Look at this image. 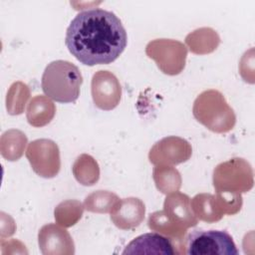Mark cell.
<instances>
[{"instance_id":"6da1fadb","label":"cell","mask_w":255,"mask_h":255,"mask_svg":"<svg viewBox=\"0 0 255 255\" xmlns=\"http://www.w3.org/2000/svg\"><path fill=\"white\" fill-rule=\"evenodd\" d=\"M65 44L84 65H108L125 51L128 35L115 13L95 8L75 16L67 28Z\"/></svg>"},{"instance_id":"7a4b0ae2","label":"cell","mask_w":255,"mask_h":255,"mask_svg":"<svg viewBox=\"0 0 255 255\" xmlns=\"http://www.w3.org/2000/svg\"><path fill=\"white\" fill-rule=\"evenodd\" d=\"M83 77L77 66L64 60L53 61L45 68L41 86L44 94L58 103H74L80 95Z\"/></svg>"},{"instance_id":"3957f363","label":"cell","mask_w":255,"mask_h":255,"mask_svg":"<svg viewBox=\"0 0 255 255\" xmlns=\"http://www.w3.org/2000/svg\"><path fill=\"white\" fill-rule=\"evenodd\" d=\"M185 253L189 255L238 254L233 238L225 230L194 229L185 239Z\"/></svg>"},{"instance_id":"277c9868","label":"cell","mask_w":255,"mask_h":255,"mask_svg":"<svg viewBox=\"0 0 255 255\" xmlns=\"http://www.w3.org/2000/svg\"><path fill=\"white\" fill-rule=\"evenodd\" d=\"M176 253L171 240L157 232L144 233L131 240L123 254H166Z\"/></svg>"},{"instance_id":"5b68a950","label":"cell","mask_w":255,"mask_h":255,"mask_svg":"<svg viewBox=\"0 0 255 255\" xmlns=\"http://www.w3.org/2000/svg\"><path fill=\"white\" fill-rule=\"evenodd\" d=\"M111 219L120 228H131L137 226L143 218L144 205L137 198H126L116 206Z\"/></svg>"},{"instance_id":"8992f818","label":"cell","mask_w":255,"mask_h":255,"mask_svg":"<svg viewBox=\"0 0 255 255\" xmlns=\"http://www.w3.org/2000/svg\"><path fill=\"white\" fill-rule=\"evenodd\" d=\"M39 235L49 238H39V245L43 254H58V253H71L66 247H63V243L74 245L70 235L66 230H62L59 227H55L53 224L44 226Z\"/></svg>"}]
</instances>
